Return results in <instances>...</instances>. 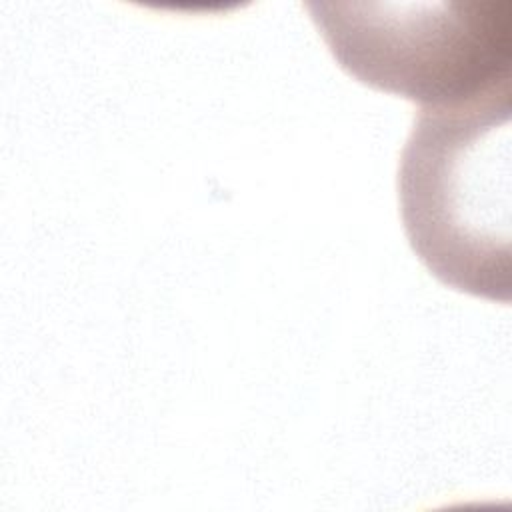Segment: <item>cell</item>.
Wrapping results in <instances>:
<instances>
[{"label":"cell","instance_id":"obj_1","mask_svg":"<svg viewBox=\"0 0 512 512\" xmlns=\"http://www.w3.org/2000/svg\"><path fill=\"white\" fill-rule=\"evenodd\" d=\"M512 80L420 108L398 164L404 232L442 284L510 302Z\"/></svg>","mask_w":512,"mask_h":512},{"label":"cell","instance_id":"obj_2","mask_svg":"<svg viewBox=\"0 0 512 512\" xmlns=\"http://www.w3.org/2000/svg\"><path fill=\"white\" fill-rule=\"evenodd\" d=\"M340 68L426 106L512 80V0L306 2Z\"/></svg>","mask_w":512,"mask_h":512}]
</instances>
